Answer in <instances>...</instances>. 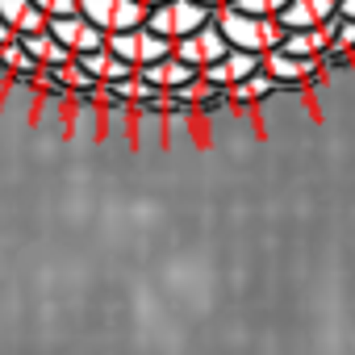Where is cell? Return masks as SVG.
<instances>
[{"label":"cell","mask_w":355,"mask_h":355,"mask_svg":"<svg viewBox=\"0 0 355 355\" xmlns=\"http://www.w3.org/2000/svg\"><path fill=\"white\" fill-rule=\"evenodd\" d=\"M214 26L222 30V38L230 42V51H247V55H272V51H280L284 46V38H288V30L276 21V17H251V13H243V9H218L214 13Z\"/></svg>","instance_id":"cell-1"},{"label":"cell","mask_w":355,"mask_h":355,"mask_svg":"<svg viewBox=\"0 0 355 355\" xmlns=\"http://www.w3.org/2000/svg\"><path fill=\"white\" fill-rule=\"evenodd\" d=\"M209 21H214V9L197 5V0H167V5H159V9L146 13V30H155L167 42H180V38L197 34Z\"/></svg>","instance_id":"cell-2"},{"label":"cell","mask_w":355,"mask_h":355,"mask_svg":"<svg viewBox=\"0 0 355 355\" xmlns=\"http://www.w3.org/2000/svg\"><path fill=\"white\" fill-rule=\"evenodd\" d=\"M105 51L113 55V59H121V63H130L134 71L138 67H146V63H159V59H171L175 55V42H167V38H159L155 30H125V34H109L105 38Z\"/></svg>","instance_id":"cell-3"},{"label":"cell","mask_w":355,"mask_h":355,"mask_svg":"<svg viewBox=\"0 0 355 355\" xmlns=\"http://www.w3.org/2000/svg\"><path fill=\"white\" fill-rule=\"evenodd\" d=\"M80 13H84L105 38L146 26V9L138 5V0H80Z\"/></svg>","instance_id":"cell-4"},{"label":"cell","mask_w":355,"mask_h":355,"mask_svg":"<svg viewBox=\"0 0 355 355\" xmlns=\"http://www.w3.org/2000/svg\"><path fill=\"white\" fill-rule=\"evenodd\" d=\"M230 55V42L222 38V30L209 21V26H201L197 34H189V38H180L175 42V59L180 63H189L197 76L205 71V67H214V63H222Z\"/></svg>","instance_id":"cell-5"},{"label":"cell","mask_w":355,"mask_h":355,"mask_svg":"<svg viewBox=\"0 0 355 355\" xmlns=\"http://www.w3.org/2000/svg\"><path fill=\"white\" fill-rule=\"evenodd\" d=\"M51 38L63 42L71 55H92V51H105V34L84 17V13H71V17H55L51 26Z\"/></svg>","instance_id":"cell-6"},{"label":"cell","mask_w":355,"mask_h":355,"mask_svg":"<svg viewBox=\"0 0 355 355\" xmlns=\"http://www.w3.org/2000/svg\"><path fill=\"white\" fill-rule=\"evenodd\" d=\"M255 71H263V59H259V55H247V51H230V55H226L222 63L205 67V71H201V80L226 92V88H234V84L251 80Z\"/></svg>","instance_id":"cell-7"},{"label":"cell","mask_w":355,"mask_h":355,"mask_svg":"<svg viewBox=\"0 0 355 355\" xmlns=\"http://www.w3.org/2000/svg\"><path fill=\"white\" fill-rule=\"evenodd\" d=\"M138 80H142L146 88H155V92H180V88L197 84V71L171 55V59H159V63L138 67Z\"/></svg>","instance_id":"cell-8"},{"label":"cell","mask_w":355,"mask_h":355,"mask_svg":"<svg viewBox=\"0 0 355 355\" xmlns=\"http://www.w3.org/2000/svg\"><path fill=\"white\" fill-rule=\"evenodd\" d=\"M330 17H338V0H288L280 13L284 30H322Z\"/></svg>","instance_id":"cell-9"},{"label":"cell","mask_w":355,"mask_h":355,"mask_svg":"<svg viewBox=\"0 0 355 355\" xmlns=\"http://www.w3.org/2000/svg\"><path fill=\"white\" fill-rule=\"evenodd\" d=\"M263 71L284 88V84H305V80H313L318 71H322V59H293V55H284V51H272V55H263Z\"/></svg>","instance_id":"cell-10"},{"label":"cell","mask_w":355,"mask_h":355,"mask_svg":"<svg viewBox=\"0 0 355 355\" xmlns=\"http://www.w3.org/2000/svg\"><path fill=\"white\" fill-rule=\"evenodd\" d=\"M0 21H5L17 38H30V34H42L51 21L46 13L34 5V0H0Z\"/></svg>","instance_id":"cell-11"},{"label":"cell","mask_w":355,"mask_h":355,"mask_svg":"<svg viewBox=\"0 0 355 355\" xmlns=\"http://www.w3.org/2000/svg\"><path fill=\"white\" fill-rule=\"evenodd\" d=\"M17 42L26 46V55H30L38 67H67V63H76V55H71L63 42H55V38H51V30L30 34V38H17Z\"/></svg>","instance_id":"cell-12"},{"label":"cell","mask_w":355,"mask_h":355,"mask_svg":"<svg viewBox=\"0 0 355 355\" xmlns=\"http://www.w3.org/2000/svg\"><path fill=\"white\" fill-rule=\"evenodd\" d=\"M272 92H280V84H276V80H272L268 71H255L251 80H243V84L226 88V105H230V109H251V105L268 101Z\"/></svg>","instance_id":"cell-13"},{"label":"cell","mask_w":355,"mask_h":355,"mask_svg":"<svg viewBox=\"0 0 355 355\" xmlns=\"http://www.w3.org/2000/svg\"><path fill=\"white\" fill-rule=\"evenodd\" d=\"M280 51L293 59H322V55H330V38H326V30H288Z\"/></svg>","instance_id":"cell-14"},{"label":"cell","mask_w":355,"mask_h":355,"mask_svg":"<svg viewBox=\"0 0 355 355\" xmlns=\"http://www.w3.org/2000/svg\"><path fill=\"white\" fill-rule=\"evenodd\" d=\"M234 9H243L251 17H276L280 21V13L288 9V0H234Z\"/></svg>","instance_id":"cell-15"},{"label":"cell","mask_w":355,"mask_h":355,"mask_svg":"<svg viewBox=\"0 0 355 355\" xmlns=\"http://www.w3.org/2000/svg\"><path fill=\"white\" fill-rule=\"evenodd\" d=\"M34 5L46 13V21H55V17H71V13H80V0H34Z\"/></svg>","instance_id":"cell-16"},{"label":"cell","mask_w":355,"mask_h":355,"mask_svg":"<svg viewBox=\"0 0 355 355\" xmlns=\"http://www.w3.org/2000/svg\"><path fill=\"white\" fill-rule=\"evenodd\" d=\"M338 17H347V21H355V0H338Z\"/></svg>","instance_id":"cell-17"},{"label":"cell","mask_w":355,"mask_h":355,"mask_svg":"<svg viewBox=\"0 0 355 355\" xmlns=\"http://www.w3.org/2000/svg\"><path fill=\"white\" fill-rule=\"evenodd\" d=\"M197 5H205V9H214V13H218V9H230L234 0H197Z\"/></svg>","instance_id":"cell-18"},{"label":"cell","mask_w":355,"mask_h":355,"mask_svg":"<svg viewBox=\"0 0 355 355\" xmlns=\"http://www.w3.org/2000/svg\"><path fill=\"white\" fill-rule=\"evenodd\" d=\"M9 42H17V34H13L5 21H0V46H9Z\"/></svg>","instance_id":"cell-19"},{"label":"cell","mask_w":355,"mask_h":355,"mask_svg":"<svg viewBox=\"0 0 355 355\" xmlns=\"http://www.w3.org/2000/svg\"><path fill=\"white\" fill-rule=\"evenodd\" d=\"M138 5H142V9L150 13V9H159V5H167V0H138Z\"/></svg>","instance_id":"cell-20"}]
</instances>
